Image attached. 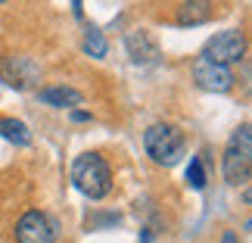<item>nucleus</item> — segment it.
I'll return each instance as SVG.
<instances>
[{"label":"nucleus","instance_id":"obj_1","mask_svg":"<svg viewBox=\"0 0 252 243\" xmlns=\"http://www.w3.org/2000/svg\"><path fill=\"white\" fill-rule=\"evenodd\" d=\"M72 184L87 200H103L112 190V172L100 153H81L72 162Z\"/></svg>","mask_w":252,"mask_h":243},{"label":"nucleus","instance_id":"obj_2","mask_svg":"<svg viewBox=\"0 0 252 243\" xmlns=\"http://www.w3.org/2000/svg\"><path fill=\"white\" fill-rule=\"evenodd\" d=\"M221 172H224L227 184H243L252 178V125H240L227 138L224 156H221Z\"/></svg>","mask_w":252,"mask_h":243},{"label":"nucleus","instance_id":"obj_3","mask_svg":"<svg viewBox=\"0 0 252 243\" xmlns=\"http://www.w3.org/2000/svg\"><path fill=\"white\" fill-rule=\"evenodd\" d=\"M143 147H147V156L156 162V165H178L184 159V150H187V143H184V134L178 125H150L147 134H143Z\"/></svg>","mask_w":252,"mask_h":243},{"label":"nucleus","instance_id":"obj_4","mask_svg":"<svg viewBox=\"0 0 252 243\" xmlns=\"http://www.w3.org/2000/svg\"><path fill=\"white\" fill-rule=\"evenodd\" d=\"M60 240V221L44 209H28L16 221V243H56Z\"/></svg>","mask_w":252,"mask_h":243},{"label":"nucleus","instance_id":"obj_5","mask_svg":"<svg viewBox=\"0 0 252 243\" xmlns=\"http://www.w3.org/2000/svg\"><path fill=\"white\" fill-rule=\"evenodd\" d=\"M193 81H196L202 91L227 94L230 87H234V72H230V66L215 63V60H209V56L199 53L196 63H193Z\"/></svg>","mask_w":252,"mask_h":243},{"label":"nucleus","instance_id":"obj_6","mask_svg":"<svg viewBox=\"0 0 252 243\" xmlns=\"http://www.w3.org/2000/svg\"><path fill=\"white\" fill-rule=\"evenodd\" d=\"M202 56H209V60H215V63H224V66L240 63L246 56V35L240 32V28H227V32L215 35L206 44Z\"/></svg>","mask_w":252,"mask_h":243},{"label":"nucleus","instance_id":"obj_7","mask_svg":"<svg viewBox=\"0 0 252 243\" xmlns=\"http://www.w3.org/2000/svg\"><path fill=\"white\" fill-rule=\"evenodd\" d=\"M125 50L137 66H150L159 63V44L150 32H128L125 35Z\"/></svg>","mask_w":252,"mask_h":243},{"label":"nucleus","instance_id":"obj_8","mask_svg":"<svg viewBox=\"0 0 252 243\" xmlns=\"http://www.w3.org/2000/svg\"><path fill=\"white\" fill-rule=\"evenodd\" d=\"M215 16L212 0H187L184 6H178V25H202Z\"/></svg>","mask_w":252,"mask_h":243},{"label":"nucleus","instance_id":"obj_9","mask_svg":"<svg viewBox=\"0 0 252 243\" xmlns=\"http://www.w3.org/2000/svg\"><path fill=\"white\" fill-rule=\"evenodd\" d=\"M41 103H47V106H60V109H65V106H81V94L75 91V87H65V84H60V87H44L41 94Z\"/></svg>","mask_w":252,"mask_h":243},{"label":"nucleus","instance_id":"obj_10","mask_svg":"<svg viewBox=\"0 0 252 243\" xmlns=\"http://www.w3.org/2000/svg\"><path fill=\"white\" fill-rule=\"evenodd\" d=\"M0 138L16 143V147H28V143H32V131L19 119H0Z\"/></svg>","mask_w":252,"mask_h":243},{"label":"nucleus","instance_id":"obj_11","mask_svg":"<svg viewBox=\"0 0 252 243\" xmlns=\"http://www.w3.org/2000/svg\"><path fill=\"white\" fill-rule=\"evenodd\" d=\"M84 53H91L94 60H103L106 56V37L96 32V28H91V32L84 35Z\"/></svg>","mask_w":252,"mask_h":243},{"label":"nucleus","instance_id":"obj_12","mask_svg":"<svg viewBox=\"0 0 252 243\" xmlns=\"http://www.w3.org/2000/svg\"><path fill=\"white\" fill-rule=\"evenodd\" d=\"M187 184L193 190H202L206 187V169H202V159L199 156H193L190 165H187Z\"/></svg>","mask_w":252,"mask_h":243},{"label":"nucleus","instance_id":"obj_13","mask_svg":"<svg viewBox=\"0 0 252 243\" xmlns=\"http://www.w3.org/2000/svg\"><path fill=\"white\" fill-rule=\"evenodd\" d=\"M72 119H75V122H87L91 115H87V112H81V109H75V112H72Z\"/></svg>","mask_w":252,"mask_h":243},{"label":"nucleus","instance_id":"obj_14","mask_svg":"<svg viewBox=\"0 0 252 243\" xmlns=\"http://www.w3.org/2000/svg\"><path fill=\"white\" fill-rule=\"evenodd\" d=\"M221 243H237V234H234V231H227V234L221 237Z\"/></svg>","mask_w":252,"mask_h":243},{"label":"nucleus","instance_id":"obj_15","mask_svg":"<svg viewBox=\"0 0 252 243\" xmlns=\"http://www.w3.org/2000/svg\"><path fill=\"white\" fill-rule=\"evenodd\" d=\"M72 6H75V16H81V0H72Z\"/></svg>","mask_w":252,"mask_h":243},{"label":"nucleus","instance_id":"obj_16","mask_svg":"<svg viewBox=\"0 0 252 243\" xmlns=\"http://www.w3.org/2000/svg\"><path fill=\"white\" fill-rule=\"evenodd\" d=\"M243 200H246L249 206H252V190H246V193H243Z\"/></svg>","mask_w":252,"mask_h":243},{"label":"nucleus","instance_id":"obj_17","mask_svg":"<svg viewBox=\"0 0 252 243\" xmlns=\"http://www.w3.org/2000/svg\"><path fill=\"white\" fill-rule=\"evenodd\" d=\"M246 228H249V231H252V218H249V221H246Z\"/></svg>","mask_w":252,"mask_h":243},{"label":"nucleus","instance_id":"obj_18","mask_svg":"<svg viewBox=\"0 0 252 243\" xmlns=\"http://www.w3.org/2000/svg\"><path fill=\"white\" fill-rule=\"evenodd\" d=\"M0 3H6V0H0Z\"/></svg>","mask_w":252,"mask_h":243}]
</instances>
